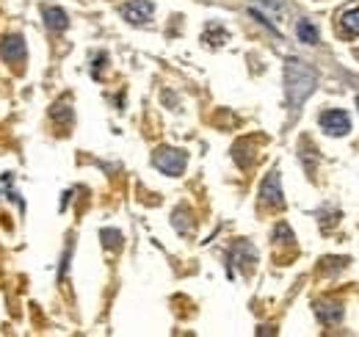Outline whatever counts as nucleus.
I'll list each match as a JSON object with an SVG mask.
<instances>
[{
	"instance_id": "1",
	"label": "nucleus",
	"mask_w": 359,
	"mask_h": 337,
	"mask_svg": "<svg viewBox=\"0 0 359 337\" xmlns=\"http://www.w3.org/2000/svg\"><path fill=\"white\" fill-rule=\"evenodd\" d=\"M315 84H318V78H315V70L310 64H304L299 58L285 61V94H287V103L293 111L313 94Z\"/></svg>"
},
{
	"instance_id": "2",
	"label": "nucleus",
	"mask_w": 359,
	"mask_h": 337,
	"mask_svg": "<svg viewBox=\"0 0 359 337\" xmlns=\"http://www.w3.org/2000/svg\"><path fill=\"white\" fill-rule=\"evenodd\" d=\"M152 164H155V168H161L163 174H169V177H180L185 171L188 155L182 150H175V147H161V150H155Z\"/></svg>"
},
{
	"instance_id": "3",
	"label": "nucleus",
	"mask_w": 359,
	"mask_h": 337,
	"mask_svg": "<svg viewBox=\"0 0 359 337\" xmlns=\"http://www.w3.org/2000/svg\"><path fill=\"white\" fill-rule=\"evenodd\" d=\"M25 55H28V47H25V39L20 34H8L3 37L0 42V58L11 67H22L25 64Z\"/></svg>"
},
{
	"instance_id": "4",
	"label": "nucleus",
	"mask_w": 359,
	"mask_h": 337,
	"mask_svg": "<svg viewBox=\"0 0 359 337\" xmlns=\"http://www.w3.org/2000/svg\"><path fill=\"white\" fill-rule=\"evenodd\" d=\"M260 202L266 208H282L285 197H282V185H279V171H269L263 185H260Z\"/></svg>"
},
{
	"instance_id": "5",
	"label": "nucleus",
	"mask_w": 359,
	"mask_h": 337,
	"mask_svg": "<svg viewBox=\"0 0 359 337\" xmlns=\"http://www.w3.org/2000/svg\"><path fill=\"white\" fill-rule=\"evenodd\" d=\"M122 17L130 22V25H144V22H149V17H152V3L149 0H125L122 3Z\"/></svg>"
},
{
	"instance_id": "6",
	"label": "nucleus",
	"mask_w": 359,
	"mask_h": 337,
	"mask_svg": "<svg viewBox=\"0 0 359 337\" xmlns=\"http://www.w3.org/2000/svg\"><path fill=\"white\" fill-rule=\"evenodd\" d=\"M320 127L329 133V136H346L351 130V119L346 111L340 108H332V111H323L320 114Z\"/></svg>"
},
{
	"instance_id": "7",
	"label": "nucleus",
	"mask_w": 359,
	"mask_h": 337,
	"mask_svg": "<svg viewBox=\"0 0 359 337\" xmlns=\"http://www.w3.org/2000/svg\"><path fill=\"white\" fill-rule=\"evenodd\" d=\"M343 301H334V298H320V301H315V315L320 318V324H326V326H334V324H340L343 321Z\"/></svg>"
},
{
	"instance_id": "8",
	"label": "nucleus",
	"mask_w": 359,
	"mask_h": 337,
	"mask_svg": "<svg viewBox=\"0 0 359 337\" xmlns=\"http://www.w3.org/2000/svg\"><path fill=\"white\" fill-rule=\"evenodd\" d=\"M337 34L346 37V39L359 37V3L343 8V11L337 14Z\"/></svg>"
},
{
	"instance_id": "9",
	"label": "nucleus",
	"mask_w": 359,
	"mask_h": 337,
	"mask_svg": "<svg viewBox=\"0 0 359 337\" xmlns=\"http://www.w3.org/2000/svg\"><path fill=\"white\" fill-rule=\"evenodd\" d=\"M229 260H232V265H238V268H243V271H252L257 254H255V249H252L246 241H238V244L232 246V252H229Z\"/></svg>"
},
{
	"instance_id": "10",
	"label": "nucleus",
	"mask_w": 359,
	"mask_h": 337,
	"mask_svg": "<svg viewBox=\"0 0 359 337\" xmlns=\"http://www.w3.org/2000/svg\"><path fill=\"white\" fill-rule=\"evenodd\" d=\"M45 25L53 31V34H61V31H67L69 28V20H67V14L58 8V6H45Z\"/></svg>"
},
{
	"instance_id": "11",
	"label": "nucleus",
	"mask_w": 359,
	"mask_h": 337,
	"mask_svg": "<svg viewBox=\"0 0 359 337\" xmlns=\"http://www.w3.org/2000/svg\"><path fill=\"white\" fill-rule=\"evenodd\" d=\"M296 34H299V39L304 44H318V28H315L310 20H302L296 25Z\"/></svg>"
},
{
	"instance_id": "12",
	"label": "nucleus",
	"mask_w": 359,
	"mask_h": 337,
	"mask_svg": "<svg viewBox=\"0 0 359 337\" xmlns=\"http://www.w3.org/2000/svg\"><path fill=\"white\" fill-rule=\"evenodd\" d=\"M50 117H53L55 122H61V125H69V122H72V108H69L67 103H58V105H53Z\"/></svg>"
},
{
	"instance_id": "13",
	"label": "nucleus",
	"mask_w": 359,
	"mask_h": 337,
	"mask_svg": "<svg viewBox=\"0 0 359 337\" xmlns=\"http://www.w3.org/2000/svg\"><path fill=\"white\" fill-rule=\"evenodd\" d=\"M320 263H323V265H320V271L326 274V271H340V268H346V263H348V260H346V257H323Z\"/></svg>"
},
{
	"instance_id": "14",
	"label": "nucleus",
	"mask_w": 359,
	"mask_h": 337,
	"mask_svg": "<svg viewBox=\"0 0 359 337\" xmlns=\"http://www.w3.org/2000/svg\"><path fill=\"white\" fill-rule=\"evenodd\" d=\"M102 241H105V246H111V249H116V246L122 244V235H119L116 230H102Z\"/></svg>"
},
{
	"instance_id": "15",
	"label": "nucleus",
	"mask_w": 359,
	"mask_h": 337,
	"mask_svg": "<svg viewBox=\"0 0 359 337\" xmlns=\"http://www.w3.org/2000/svg\"><path fill=\"white\" fill-rule=\"evenodd\" d=\"M255 3H260L271 14H282L285 11V0H255Z\"/></svg>"
},
{
	"instance_id": "16",
	"label": "nucleus",
	"mask_w": 359,
	"mask_h": 337,
	"mask_svg": "<svg viewBox=\"0 0 359 337\" xmlns=\"http://www.w3.org/2000/svg\"><path fill=\"white\" fill-rule=\"evenodd\" d=\"M357 105H359V97H357Z\"/></svg>"
}]
</instances>
